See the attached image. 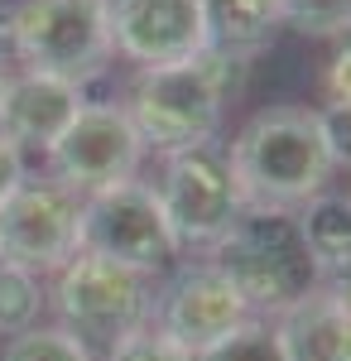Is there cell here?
Masks as SVG:
<instances>
[{"instance_id": "8fae6325", "label": "cell", "mask_w": 351, "mask_h": 361, "mask_svg": "<svg viewBox=\"0 0 351 361\" xmlns=\"http://www.w3.org/2000/svg\"><path fill=\"white\" fill-rule=\"evenodd\" d=\"M111 54L135 68H164L207 49L202 0H106Z\"/></svg>"}, {"instance_id": "d6986e66", "label": "cell", "mask_w": 351, "mask_h": 361, "mask_svg": "<svg viewBox=\"0 0 351 361\" xmlns=\"http://www.w3.org/2000/svg\"><path fill=\"white\" fill-rule=\"evenodd\" d=\"M284 5V25L313 39H337L351 34V0H279Z\"/></svg>"}, {"instance_id": "6da1fadb", "label": "cell", "mask_w": 351, "mask_h": 361, "mask_svg": "<svg viewBox=\"0 0 351 361\" xmlns=\"http://www.w3.org/2000/svg\"><path fill=\"white\" fill-rule=\"evenodd\" d=\"M245 68H250L245 58H226V54H212V49L183 58V63L140 68L121 111L130 116L135 135L154 154H173V149H188V145H212L226 106L241 97Z\"/></svg>"}, {"instance_id": "7402d4cb", "label": "cell", "mask_w": 351, "mask_h": 361, "mask_svg": "<svg viewBox=\"0 0 351 361\" xmlns=\"http://www.w3.org/2000/svg\"><path fill=\"white\" fill-rule=\"evenodd\" d=\"M323 97H327V106H351V34L337 44V54L327 58Z\"/></svg>"}, {"instance_id": "3957f363", "label": "cell", "mask_w": 351, "mask_h": 361, "mask_svg": "<svg viewBox=\"0 0 351 361\" xmlns=\"http://www.w3.org/2000/svg\"><path fill=\"white\" fill-rule=\"evenodd\" d=\"M207 260L226 275V284L245 299L255 318H279L323 279L303 246L294 212H270V207H245L236 226L207 250Z\"/></svg>"}, {"instance_id": "ac0fdd59", "label": "cell", "mask_w": 351, "mask_h": 361, "mask_svg": "<svg viewBox=\"0 0 351 361\" xmlns=\"http://www.w3.org/2000/svg\"><path fill=\"white\" fill-rule=\"evenodd\" d=\"M0 361H97V357L68 328H29V333L10 337Z\"/></svg>"}, {"instance_id": "7a4b0ae2", "label": "cell", "mask_w": 351, "mask_h": 361, "mask_svg": "<svg viewBox=\"0 0 351 361\" xmlns=\"http://www.w3.org/2000/svg\"><path fill=\"white\" fill-rule=\"evenodd\" d=\"M226 154L245 193V207H270V212H298L308 197H318L332 183L337 169L318 130V111L308 106H270L250 116Z\"/></svg>"}, {"instance_id": "30bf717a", "label": "cell", "mask_w": 351, "mask_h": 361, "mask_svg": "<svg viewBox=\"0 0 351 361\" xmlns=\"http://www.w3.org/2000/svg\"><path fill=\"white\" fill-rule=\"evenodd\" d=\"M245 318L255 313L245 308V299L226 284V275L212 260L183 265L164 289H154V328L173 337L178 347H188L192 357L221 342L226 333H236Z\"/></svg>"}, {"instance_id": "ffe728a7", "label": "cell", "mask_w": 351, "mask_h": 361, "mask_svg": "<svg viewBox=\"0 0 351 361\" xmlns=\"http://www.w3.org/2000/svg\"><path fill=\"white\" fill-rule=\"evenodd\" d=\"M106 361H197L188 352V347H178L173 337H164L154 323L149 328H140V333H130L125 342H116L106 352Z\"/></svg>"}, {"instance_id": "2e32d148", "label": "cell", "mask_w": 351, "mask_h": 361, "mask_svg": "<svg viewBox=\"0 0 351 361\" xmlns=\"http://www.w3.org/2000/svg\"><path fill=\"white\" fill-rule=\"evenodd\" d=\"M44 304H49L44 279L34 270H25V265L0 260V337H20L29 328H39Z\"/></svg>"}, {"instance_id": "5bb4252c", "label": "cell", "mask_w": 351, "mask_h": 361, "mask_svg": "<svg viewBox=\"0 0 351 361\" xmlns=\"http://www.w3.org/2000/svg\"><path fill=\"white\" fill-rule=\"evenodd\" d=\"M202 25H207V49L226 58H250L270 49V39L284 25L279 0H202Z\"/></svg>"}, {"instance_id": "9a60e30c", "label": "cell", "mask_w": 351, "mask_h": 361, "mask_svg": "<svg viewBox=\"0 0 351 361\" xmlns=\"http://www.w3.org/2000/svg\"><path fill=\"white\" fill-rule=\"evenodd\" d=\"M294 222L303 231V246H308L318 270H332L337 260L351 255V193L323 188L318 197H308L294 212Z\"/></svg>"}, {"instance_id": "8992f818", "label": "cell", "mask_w": 351, "mask_h": 361, "mask_svg": "<svg viewBox=\"0 0 351 361\" xmlns=\"http://www.w3.org/2000/svg\"><path fill=\"white\" fill-rule=\"evenodd\" d=\"M20 15V68L54 73L68 82L101 78L111 58L106 0H25Z\"/></svg>"}, {"instance_id": "4fadbf2b", "label": "cell", "mask_w": 351, "mask_h": 361, "mask_svg": "<svg viewBox=\"0 0 351 361\" xmlns=\"http://www.w3.org/2000/svg\"><path fill=\"white\" fill-rule=\"evenodd\" d=\"M289 361H351V308L313 289L274 318Z\"/></svg>"}, {"instance_id": "d4e9b609", "label": "cell", "mask_w": 351, "mask_h": 361, "mask_svg": "<svg viewBox=\"0 0 351 361\" xmlns=\"http://www.w3.org/2000/svg\"><path fill=\"white\" fill-rule=\"evenodd\" d=\"M318 289H323V294H332L342 308H351V255H347V260H337L332 270H323Z\"/></svg>"}, {"instance_id": "277c9868", "label": "cell", "mask_w": 351, "mask_h": 361, "mask_svg": "<svg viewBox=\"0 0 351 361\" xmlns=\"http://www.w3.org/2000/svg\"><path fill=\"white\" fill-rule=\"evenodd\" d=\"M49 304L58 313V328H68L97 357L154 323V275H140L92 250H78L54 275Z\"/></svg>"}, {"instance_id": "603a6c76", "label": "cell", "mask_w": 351, "mask_h": 361, "mask_svg": "<svg viewBox=\"0 0 351 361\" xmlns=\"http://www.w3.org/2000/svg\"><path fill=\"white\" fill-rule=\"evenodd\" d=\"M25 183V149L10 135H0V202Z\"/></svg>"}, {"instance_id": "e0dca14e", "label": "cell", "mask_w": 351, "mask_h": 361, "mask_svg": "<svg viewBox=\"0 0 351 361\" xmlns=\"http://www.w3.org/2000/svg\"><path fill=\"white\" fill-rule=\"evenodd\" d=\"M197 361H289V357H284L274 318H245L236 333H226L207 352H197Z\"/></svg>"}, {"instance_id": "9c48e42d", "label": "cell", "mask_w": 351, "mask_h": 361, "mask_svg": "<svg viewBox=\"0 0 351 361\" xmlns=\"http://www.w3.org/2000/svg\"><path fill=\"white\" fill-rule=\"evenodd\" d=\"M144 140L135 135L130 116L121 111V102H87L78 121L54 140L49 149V173L73 193H101L111 183H130L140 178L144 164Z\"/></svg>"}, {"instance_id": "52a82bcc", "label": "cell", "mask_w": 351, "mask_h": 361, "mask_svg": "<svg viewBox=\"0 0 351 361\" xmlns=\"http://www.w3.org/2000/svg\"><path fill=\"white\" fill-rule=\"evenodd\" d=\"M82 250L140 275H159L178 255V241L168 231L159 193L130 178V183H111L101 193L82 197Z\"/></svg>"}, {"instance_id": "ba28073f", "label": "cell", "mask_w": 351, "mask_h": 361, "mask_svg": "<svg viewBox=\"0 0 351 361\" xmlns=\"http://www.w3.org/2000/svg\"><path fill=\"white\" fill-rule=\"evenodd\" d=\"M82 250V193L63 188L54 173L29 178L0 202V260L34 275L63 270Z\"/></svg>"}, {"instance_id": "5b68a950", "label": "cell", "mask_w": 351, "mask_h": 361, "mask_svg": "<svg viewBox=\"0 0 351 361\" xmlns=\"http://www.w3.org/2000/svg\"><path fill=\"white\" fill-rule=\"evenodd\" d=\"M154 193H159V207L168 217V231H173L178 250L183 246L212 250L245 212V193L236 183L231 154L216 140L164 154V173L154 183Z\"/></svg>"}, {"instance_id": "cb8c5ba5", "label": "cell", "mask_w": 351, "mask_h": 361, "mask_svg": "<svg viewBox=\"0 0 351 361\" xmlns=\"http://www.w3.org/2000/svg\"><path fill=\"white\" fill-rule=\"evenodd\" d=\"M10 63H20V15L0 0V68L10 73Z\"/></svg>"}, {"instance_id": "44dd1931", "label": "cell", "mask_w": 351, "mask_h": 361, "mask_svg": "<svg viewBox=\"0 0 351 361\" xmlns=\"http://www.w3.org/2000/svg\"><path fill=\"white\" fill-rule=\"evenodd\" d=\"M318 130H323V145L332 154V164L351 169V106H323L318 111Z\"/></svg>"}, {"instance_id": "484cf974", "label": "cell", "mask_w": 351, "mask_h": 361, "mask_svg": "<svg viewBox=\"0 0 351 361\" xmlns=\"http://www.w3.org/2000/svg\"><path fill=\"white\" fill-rule=\"evenodd\" d=\"M5 78H10V73H5V68H0V97H5Z\"/></svg>"}, {"instance_id": "7c38bea8", "label": "cell", "mask_w": 351, "mask_h": 361, "mask_svg": "<svg viewBox=\"0 0 351 361\" xmlns=\"http://www.w3.org/2000/svg\"><path fill=\"white\" fill-rule=\"evenodd\" d=\"M87 106V87L54 78V73H10L0 97V135H10L20 149H54V140L78 121Z\"/></svg>"}]
</instances>
